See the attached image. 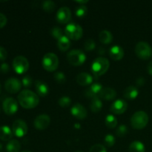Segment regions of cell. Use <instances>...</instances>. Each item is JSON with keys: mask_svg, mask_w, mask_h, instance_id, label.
Instances as JSON below:
<instances>
[{"mask_svg": "<svg viewBox=\"0 0 152 152\" xmlns=\"http://www.w3.org/2000/svg\"><path fill=\"white\" fill-rule=\"evenodd\" d=\"M18 101L22 108L25 109H32L39 105V97L32 91L25 89L19 94Z\"/></svg>", "mask_w": 152, "mask_h": 152, "instance_id": "cell-1", "label": "cell"}, {"mask_svg": "<svg viewBox=\"0 0 152 152\" xmlns=\"http://www.w3.org/2000/svg\"><path fill=\"white\" fill-rule=\"evenodd\" d=\"M109 61L105 57H98L91 65V71L95 77H99L105 74L109 68Z\"/></svg>", "mask_w": 152, "mask_h": 152, "instance_id": "cell-2", "label": "cell"}, {"mask_svg": "<svg viewBox=\"0 0 152 152\" xmlns=\"http://www.w3.org/2000/svg\"><path fill=\"white\" fill-rule=\"evenodd\" d=\"M148 123V116L145 111H139L133 114L131 119V124L134 129H144Z\"/></svg>", "mask_w": 152, "mask_h": 152, "instance_id": "cell-3", "label": "cell"}, {"mask_svg": "<svg viewBox=\"0 0 152 152\" xmlns=\"http://www.w3.org/2000/svg\"><path fill=\"white\" fill-rule=\"evenodd\" d=\"M59 62V58L55 53H48L43 56L42 64L45 70L49 72H53L57 69Z\"/></svg>", "mask_w": 152, "mask_h": 152, "instance_id": "cell-4", "label": "cell"}, {"mask_svg": "<svg viewBox=\"0 0 152 152\" xmlns=\"http://www.w3.org/2000/svg\"><path fill=\"white\" fill-rule=\"evenodd\" d=\"M67 59L73 66H80L86 62V56L82 50L75 49L68 52L67 54Z\"/></svg>", "mask_w": 152, "mask_h": 152, "instance_id": "cell-5", "label": "cell"}, {"mask_svg": "<svg viewBox=\"0 0 152 152\" xmlns=\"http://www.w3.org/2000/svg\"><path fill=\"white\" fill-rule=\"evenodd\" d=\"M135 53L140 59L147 60L152 56V49L145 42H139L135 46Z\"/></svg>", "mask_w": 152, "mask_h": 152, "instance_id": "cell-6", "label": "cell"}, {"mask_svg": "<svg viewBox=\"0 0 152 152\" xmlns=\"http://www.w3.org/2000/svg\"><path fill=\"white\" fill-rule=\"evenodd\" d=\"M65 35L72 40H79L83 34V30L80 25L76 23H70L65 28Z\"/></svg>", "mask_w": 152, "mask_h": 152, "instance_id": "cell-7", "label": "cell"}, {"mask_svg": "<svg viewBox=\"0 0 152 152\" xmlns=\"http://www.w3.org/2000/svg\"><path fill=\"white\" fill-rule=\"evenodd\" d=\"M29 62L23 56H18L13 60V68L16 74H22L29 69Z\"/></svg>", "mask_w": 152, "mask_h": 152, "instance_id": "cell-8", "label": "cell"}, {"mask_svg": "<svg viewBox=\"0 0 152 152\" xmlns=\"http://www.w3.org/2000/svg\"><path fill=\"white\" fill-rule=\"evenodd\" d=\"M28 131L27 123L22 120H16L13 122L12 126L13 134L17 137H22L27 134Z\"/></svg>", "mask_w": 152, "mask_h": 152, "instance_id": "cell-9", "label": "cell"}, {"mask_svg": "<svg viewBox=\"0 0 152 152\" xmlns=\"http://www.w3.org/2000/svg\"><path fill=\"white\" fill-rule=\"evenodd\" d=\"M3 111L7 115H13L18 111L17 101L12 97H7L2 104Z\"/></svg>", "mask_w": 152, "mask_h": 152, "instance_id": "cell-10", "label": "cell"}, {"mask_svg": "<svg viewBox=\"0 0 152 152\" xmlns=\"http://www.w3.org/2000/svg\"><path fill=\"white\" fill-rule=\"evenodd\" d=\"M22 83L18 79L11 77L6 80L4 83V88L8 93L16 94L22 88Z\"/></svg>", "mask_w": 152, "mask_h": 152, "instance_id": "cell-11", "label": "cell"}, {"mask_svg": "<svg viewBox=\"0 0 152 152\" xmlns=\"http://www.w3.org/2000/svg\"><path fill=\"white\" fill-rule=\"evenodd\" d=\"M50 123V118L47 114H40L34 120V127L37 130L42 131L47 129Z\"/></svg>", "mask_w": 152, "mask_h": 152, "instance_id": "cell-12", "label": "cell"}, {"mask_svg": "<svg viewBox=\"0 0 152 152\" xmlns=\"http://www.w3.org/2000/svg\"><path fill=\"white\" fill-rule=\"evenodd\" d=\"M71 18V11L68 7H62L56 13V20L61 24H66Z\"/></svg>", "mask_w": 152, "mask_h": 152, "instance_id": "cell-13", "label": "cell"}, {"mask_svg": "<svg viewBox=\"0 0 152 152\" xmlns=\"http://www.w3.org/2000/svg\"><path fill=\"white\" fill-rule=\"evenodd\" d=\"M102 89H103V88H102V86L100 83H93L91 86V87L86 91L85 95L87 97L91 98L92 99H96V98H99V95H100V93Z\"/></svg>", "mask_w": 152, "mask_h": 152, "instance_id": "cell-14", "label": "cell"}, {"mask_svg": "<svg viewBox=\"0 0 152 152\" xmlns=\"http://www.w3.org/2000/svg\"><path fill=\"white\" fill-rule=\"evenodd\" d=\"M128 108V104L123 99H117L111 105L110 111L115 114H122L126 111Z\"/></svg>", "mask_w": 152, "mask_h": 152, "instance_id": "cell-15", "label": "cell"}, {"mask_svg": "<svg viewBox=\"0 0 152 152\" xmlns=\"http://www.w3.org/2000/svg\"><path fill=\"white\" fill-rule=\"evenodd\" d=\"M71 113L74 117L78 120H84L87 117L88 112L86 108L83 105L77 103L71 108Z\"/></svg>", "mask_w": 152, "mask_h": 152, "instance_id": "cell-16", "label": "cell"}, {"mask_svg": "<svg viewBox=\"0 0 152 152\" xmlns=\"http://www.w3.org/2000/svg\"><path fill=\"white\" fill-rule=\"evenodd\" d=\"M109 54L111 59L115 61H119L123 59V56H124L125 52L122 47L119 45H114L110 49Z\"/></svg>", "mask_w": 152, "mask_h": 152, "instance_id": "cell-17", "label": "cell"}, {"mask_svg": "<svg viewBox=\"0 0 152 152\" xmlns=\"http://www.w3.org/2000/svg\"><path fill=\"white\" fill-rule=\"evenodd\" d=\"M77 83L82 86H89L93 83V77L88 73H80L77 77Z\"/></svg>", "mask_w": 152, "mask_h": 152, "instance_id": "cell-18", "label": "cell"}, {"mask_svg": "<svg viewBox=\"0 0 152 152\" xmlns=\"http://www.w3.org/2000/svg\"><path fill=\"white\" fill-rule=\"evenodd\" d=\"M35 87L37 94L40 96H45L48 94V86L45 82L41 81V80H37L35 82Z\"/></svg>", "mask_w": 152, "mask_h": 152, "instance_id": "cell-19", "label": "cell"}, {"mask_svg": "<svg viewBox=\"0 0 152 152\" xmlns=\"http://www.w3.org/2000/svg\"><path fill=\"white\" fill-rule=\"evenodd\" d=\"M117 96V92L114 88H105L101 91L99 98L105 99V100H112Z\"/></svg>", "mask_w": 152, "mask_h": 152, "instance_id": "cell-20", "label": "cell"}, {"mask_svg": "<svg viewBox=\"0 0 152 152\" xmlns=\"http://www.w3.org/2000/svg\"><path fill=\"white\" fill-rule=\"evenodd\" d=\"M13 132L7 126H0V140L2 141H10L13 137Z\"/></svg>", "mask_w": 152, "mask_h": 152, "instance_id": "cell-21", "label": "cell"}, {"mask_svg": "<svg viewBox=\"0 0 152 152\" xmlns=\"http://www.w3.org/2000/svg\"><path fill=\"white\" fill-rule=\"evenodd\" d=\"M138 94H139V91L134 86H129L125 89L124 92H123L124 97L127 99H130V100L136 99Z\"/></svg>", "mask_w": 152, "mask_h": 152, "instance_id": "cell-22", "label": "cell"}, {"mask_svg": "<svg viewBox=\"0 0 152 152\" xmlns=\"http://www.w3.org/2000/svg\"><path fill=\"white\" fill-rule=\"evenodd\" d=\"M71 45L70 39L68 38L66 36H62L60 39H58L57 47L61 51H67L70 48Z\"/></svg>", "mask_w": 152, "mask_h": 152, "instance_id": "cell-23", "label": "cell"}, {"mask_svg": "<svg viewBox=\"0 0 152 152\" xmlns=\"http://www.w3.org/2000/svg\"><path fill=\"white\" fill-rule=\"evenodd\" d=\"M99 40L102 44L108 45L112 42L113 35L110 31L107 30H103L99 33Z\"/></svg>", "mask_w": 152, "mask_h": 152, "instance_id": "cell-24", "label": "cell"}, {"mask_svg": "<svg viewBox=\"0 0 152 152\" xmlns=\"http://www.w3.org/2000/svg\"><path fill=\"white\" fill-rule=\"evenodd\" d=\"M21 145L17 140H11L6 145L7 152H19L20 151Z\"/></svg>", "mask_w": 152, "mask_h": 152, "instance_id": "cell-25", "label": "cell"}, {"mask_svg": "<svg viewBox=\"0 0 152 152\" xmlns=\"http://www.w3.org/2000/svg\"><path fill=\"white\" fill-rule=\"evenodd\" d=\"M129 152H145V148L143 143L140 141H134L129 145Z\"/></svg>", "mask_w": 152, "mask_h": 152, "instance_id": "cell-26", "label": "cell"}, {"mask_svg": "<svg viewBox=\"0 0 152 152\" xmlns=\"http://www.w3.org/2000/svg\"><path fill=\"white\" fill-rule=\"evenodd\" d=\"M102 108V102L99 98H96V99H92L90 105V108L92 112L98 113L101 111Z\"/></svg>", "mask_w": 152, "mask_h": 152, "instance_id": "cell-27", "label": "cell"}, {"mask_svg": "<svg viewBox=\"0 0 152 152\" xmlns=\"http://www.w3.org/2000/svg\"><path fill=\"white\" fill-rule=\"evenodd\" d=\"M105 126L108 128V129H114L116 126H117V120L114 116L111 115V114H108L106 117H105Z\"/></svg>", "mask_w": 152, "mask_h": 152, "instance_id": "cell-28", "label": "cell"}, {"mask_svg": "<svg viewBox=\"0 0 152 152\" xmlns=\"http://www.w3.org/2000/svg\"><path fill=\"white\" fill-rule=\"evenodd\" d=\"M55 3L53 1H50V0H47V1H43L42 3V8L45 11L48 12V13H51L55 9Z\"/></svg>", "mask_w": 152, "mask_h": 152, "instance_id": "cell-29", "label": "cell"}, {"mask_svg": "<svg viewBox=\"0 0 152 152\" xmlns=\"http://www.w3.org/2000/svg\"><path fill=\"white\" fill-rule=\"evenodd\" d=\"M58 104L60 105L62 108H67L69 107L71 104V99L67 96H64L61 97L58 100Z\"/></svg>", "mask_w": 152, "mask_h": 152, "instance_id": "cell-30", "label": "cell"}, {"mask_svg": "<svg viewBox=\"0 0 152 152\" xmlns=\"http://www.w3.org/2000/svg\"><path fill=\"white\" fill-rule=\"evenodd\" d=\"M88 8L86 5H80L76 9V16L79 18H83L87 14Z\"/></svg>", "mask_w": 152, "mask_h": 152, "instance_id": "cell-31", "label": "cell"}, {"mask_svg": "<svg viewBox=\"0 0 152 152\" xmlns=\"http://www.w3.org/2000/svg\"><path fill=\"white\" fill-rule=\"evenodd\" d=\"M50 34H51V36L53 38L56 39L57 40L60 39L62 36H64L62 30L60 28H59V27H54V28H52L50 30Z\"/></svg>", "mask_w": 152, "mask_h": 152, "instance_id": "cell-32", "label": "cell"}, {"mask_svg": "<svg viewBox=\"0 0 152 152\" xmlns=\"http://www.w3.org/2000/svg\"><path fill=\"white\" fill-rule=\"evenodd\" d=\"M128 131H129V129L126 125H120L116 131V134L120 137H123L127 134Z\"/></svg>", "mask_w": 152, "mask_h": 152, "instance_id": "cell-33", "label": "cell"}, {"mask_svg": "<svg viewBox=\"0 0 152 152\" xmlns=\"http://www.w3.org/2000/svg\"><path fill=\"white\" fill-rule=\"evenodd\" d=\"M116 140L115 137L112 134H107L105 136L104 138V142L105 145L108 147H112L115 144Z\"/></svg>", "mask_w": 152, "mask_h": 152, "instance_id": "cell-34", "label": "cell"}, {"mask_svg": "<svg viewBox=\"0 0 152 152\" xmlns=\"http://www.w3.org/2000/svg\"><path fill=\"white\" fill-rule=\"evenodd\" d=\"M54 79L59 84H63L66 82V77H65V74L61 72V71H57V72L55 73Z\"/></svg>", "mask_w": 152, "mask_h": 152, "instance_id": "cell-35", "label": "cell"}, {"mask_svg": "<svg viewBox=\"0 0 152 152\" xmlns=\"http://www.w3.org/2000/svg\"><path fill=\"white\" fill-rule=\"evenodd\" d=\"M84 48L87 51L93 50L96 48V43H95L94 40L91 39L86 40L84 43Z\"/></svg>", "mask_w": 152, "mask_h": 152, "instance_id": "cell-36", "label": "cell"}, {"mask_svg": "<svg viewBox=\"0 0 152 152\" xmlns=\"http://www.w3.org/2000/svg\"><path fill=\"white\" fill-rule=\"evenodd\" d=\"M89 152H107V150L102 144H95L90 148Z\"/></svg>", "mask_w": 152, "mask_h": 152, "instance_id": "cell-37", "label": "cell"}, {"mask_svg": "<svg viewBox=\"0 0 152 152\" xmlns=\"http://www.w3.org/2000/svg\"><path fill=\"white\" fill-rule=\"evenodd\" d=\"M33 83L32 78L30 76H25L22 80V84L23 85L24 87L25 88H30L31 87Z\"/></svg>", "mask_w": 152, "mask_h": 152, "instance_id": "cell-38", "label": "cell"}, {"mask_svg": "<svg viewBox=\"0 0 152 152\" xmlns=\"http://www.w3.org/2000/svg\"><path fill=\"white\" fill-rule=\"evenodd\" d=\"M7 57V52L2 46H0V61H4Z\"/></svg>", "mask_w": 152, "mask_h": 152, "instance_id": "cell-39", "label": "cell"}, {"mask_svg": "<svg viewBox=\"0 0 152 152\" xmlns=\"http://www.w3.org/2000/svg\"><path fill=\"white\" fill-rule=\"evenodd\" d=\"M10 71V66L7 63H2L0 65V72L2 74H7Z\"/></svg>", "mask_w": 152, "mask_h": 152, "instance_id": "cell-40", "label": "cell"}, {"mask_svg": "<svg viewBox=\"0 0 152 152\" xmlns=\"http://www.w3.org/2000/svg\"><path fill=\"white\" fill-rule=\"evenodd\" d=\"M7 22V17L3 13H0V28H4Z\"/></svg>", "mask_w": 152, "mask_h": 152, "instance_id": "cell-41", "label": "cell"}, {"mask_svg": "<svg viewBox=\"0 0 152 152\" xmlns=\"http://www.w3.org/2000/svg\"><path fill=\"white\" fill-rule=\"evenodd\" d=\"M145 80L142 77H138L136 80V83L138 86H142L144 84H145Z\"/></svg>", "mask_w": 152, "mask_h": 152, "instance_id": "cell-42", "label": "cell"}, {"mask_svg": "<svg viewBox=\"0 0 152 152\" xmlns=\"http://www.w3.org/2000/svg\"><path fill=\"white\" fill-rule=\"evenodd\" d=\"M105 51H106V50H105V48L102 47V46L99 47V49H98V50H97L98 53H99V55H104L105 53Z\"/></svg>", "mask_w": 152, "mask_h": 152, "instance_id": "cell-43", "label": "cell"}, {"mask_svg": "<svg viewBox=\"0 0 152 152\" xmlns=\"http://www.w3.org/2000/svg\"><path fill=\"white\" fill-rule=\"evenodd\" d=\"M147 71H148V73L150 75H152V61L148 63V67H147Z\"/></svg>", "mask_w": 152, "mask_h": 152, "instance_id": "cell-44", "label": "cell"}, {"mask_svg": "<svg viewBox=\"0 0 152 152\" xmlns=\"http://www.w3.org/2000/svg\"><path fill=\"white\" fill-rule=\"evenodd\" d=\"M76 2L80 4V5H85V4L88 2V1H76Z\"/></svg>", "mask_w": 152, "mask_h": 152, "instance_id": "cell-45", "label": "cell"}, {"mask_svg": "<svg viewBox=\"0 0 152 152\" xmlns=\"http://www.w3.org/2000/svg\"><path fill=\"white\" fill-rule=\"evenodd\" d=\"M3 151V146L1 143H0V152H2Z\"/></svg>", "mask_w": 152, "mask_h": 152, "instance_id": "cell-46", "label": "cell"}, {"mask_svg": "<svg viewBox=\"0 0 152 152\" xmlns=\"http://www.w3.org/2000/svg\"><path fill=\"white\" fill-rule=\"evenodd\" d=\"M22 152H31V151H28V150H25V151H22Z\"/></svg>", "mask_w": 152, "mask_h": 152, "instance_id": "cell-47", "label": "cell"}, {"mask_svg": "<svg viewBox=\"0 0 152 152\" xmlns=\"http://www.w3.org/2000/svg\"><path fill=\"white\" fill-rule=\"evenodd\" d=\"M1 84H0V94H1Z\"/></svg>", "mask_w": 152, "mask_h": 152, "instance_id": "cell-48", "label": "cell"}, {"mask_svg": "<svg viewBox=\"0 0 152 152\" xmlns=\"http://www.w3.org/2000/svg\"><path fill=\"white\" fill-rule=\"evenodd\" d=\"M75 152H83V151H75Z\"/></svg>", "mask_w": 152, "mask_h": 152, "instance_id": "cell-49", "label": "cell"}]
</instances>
